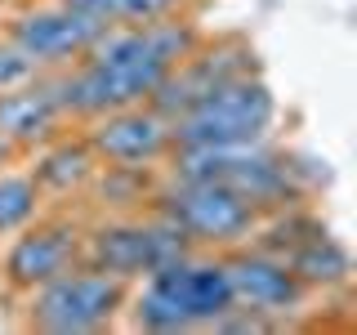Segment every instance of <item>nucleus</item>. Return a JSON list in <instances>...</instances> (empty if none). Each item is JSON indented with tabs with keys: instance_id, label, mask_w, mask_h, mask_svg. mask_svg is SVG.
Listing matches in <instances>:
<instances>
[{
	"instance_id": "1",
	"label": "nucleus",
	"mask_w": 357,
	"mask_h": 335,
	"mask_svg": "<svg viewBox=\"0 0 357 335\" xmlns=\"http://www.w3.org/2000/svg\"><path fill=\"white\" fill-rule=\"evenodd\" d=\"M197 50V31L188 22H130V27H112L89 45L85 67L72 76H59L63 112L76 117H103L116 107L148 103L156 85L174 72L188 54Z\"/></svg>"
},
{
	"instance_id": "2",
	"label": "nucleus",
	"mask_w": 357,
	"mask_h": 335,
	"mask_svg": "<svg viewBox=\"0 0 357 335\" xmlns=\"http://www.w3.org/2000/svg\"><path fill=\"white\" fill-rule=\"evenodd\" d=\"M232 308L237 299H232L228 268L178 255L148 273V286L139 290V304H134V322L148 331H192L219 327Z\"/></svg>"
},
{
	"instance_id": "3",
	"label": "nucleus",
	"mask_w": 357,
	"mask_h": 335,
	"mask_svg": "<svg viewBox=\"0 0 357 335\" xmlns=\"http://www.w3.org/2000/svg\"><path fill=\"white\" fill-rule=\"evenodd\" d=\"M277 117V98L250 72L232 76L192 98L170 121V139L178 148H219V143H255L264 139Z\"/></svg>"
},
{
	"instance_id": "4",
	"label": "nucleus",
	"mask_w": 357,
	"mask_h": 335,
	"mask_svg": "<svg viewBox=\"0 0 357 335\" xmlns=\"http://www.w3.org/2000/svg\"><path fill=\"white\" fill-rule=\"evenodd\" d=\"M121 299H126L121 277L103 273V268H63L59 277L36 286L31 322L40 331H59V335L98 331L103 322L116 318Z\"/></svg>"
},
{
	"instance_id": "5",
	"label": "nucleus",
	"mask_w": 357,
	"mask_h": 335,
	"mask_svg": "<svg viewBox=\"0 0 357 335\" xmlns=\"http://www.w3.org/2000/svg\"><path fill=\"white\" fill-rule=\"evenodd\" d=\"M165 219L188 241L228 246V241L250 237L259 206H250L237 188L219 184V179H178L174 193L165 197Z\"/></svg>"
},
{
	"instance_id": "6",
	"label": "nucleus",
	"mask_w": 357,
	"mask_h": 335,
	"mask_svg": "<svg viewBox=\"0 0 357 335\" xmlns=\"http://www.w3.org/2000/svg\"><path fill=\"white\" fill-rule=\"evenodd\" d=\"M188 255V237L170 219L161 223H121L89 237V264L112 277H143L152 268Z\"/></svg>"
},
{
	"instance_id": "7",
	"label": "nucleus",
	"mask_w": 357,
	"mask_h": 335,
	"mask_svg": "<svg viewBox=\"0 0 357 335\" xmlns=\"http://www.w3.org/2000/svg\"><path fill=\"white\" fill-rule=\"evenodd\" d=\"M107 31V22H98L94 14H81L72 5H54V9H31L9 22V40L18 50H27L40 67H59L72 59H85L89 45Z\"/></svg>"
},
{
	"instance_id": "8",
	"label": "nucleus",
	"mask_w": 357,
	"mask_h": 335,
	"mask_svg": "<svg viewBox=\"0 0 357 335\" xmlns=\"http://www.w3.org/2000/svg\"><path fill=\"white\" fill-rule=\"evenodd\" d=\"M170 143H174L170 121L156 107H143V103L103 112L98 126L89 130V148L98 156H107L112 165H121V170H139L143 161H156Z\"/></svg>"
},
{
	"instance_id": "9",
	"label": "nucleus",
	"mask_w": 357,
	"mask_h": 335,
	"mask_svg": "<svg viewBox=\"0 0 357 335\" xmlns=\"http://www.w3.org/2000/svg\"><path fill=\"white\" fill-rule=\"evenodd\" d=\"M223 268L232 282V299L245 304V313H290L304 295V282L273 255H241Z\"/></svg>"
},
{
	"instance_id": "10",
	"label": "nucleus",
	"mask_w": 357,
	"mask_h": 335,
	"mask_svg": "<svg viewBox=\"0 0 357 335\" xmlns=\"http://www.w3.org/2000/svg\"><path fill=\"white\" fill-rule=\"evenodd\" d=\"M76 260V228L67 223H50V228H31L14 241V251L5 255V273L14 286H31L59 277L63 268H72Z\"/></svg>"
},
{
	"instance_id": "11",
	"label": "nucleus",
	"mask_w": 357,
	"mask_h": 335,
	"mask_svg": "<svg viewBox=\"0 0 357 335\" xmlns=\"http://www.w3.org/2000/svg\"><path fill=\"white\" fill-rule=\"evenodd\" d=\"M63 117V94H59V76L54 81H27L18 89L0 94V134L9 143H36L54 130V121Z\"/></svg>"
},
{
	"instance_id": "12",
	"label": "nucleus",
	"mask_w": 357,
	"mask_h": 335,
	"mask_svg": "<svg viewBox=\"0 0 357 335\" xmlns=\"http://www.w3.org/2000/svg\"><path fill=\"white\" fill-rule=\"evenodd\" d=\"M290 273L299 277L304 286H335L349 277V251H344L335 237H326V232H312V237H304L290 251V260H282Z\"/></svg>"
},
{
	"instance_id": "13",
	"label": "nucleus",
	"mask_w": 357,
	"mask_h": 335,
	"mask_svg": "<svg viewBox=\"0 0 357 335\" xmlns=\"http://www.w3.org/2000/svg\"><path fill=\"white\" fill-rule=\"evenodd\" d=\"M89 174H94V148H89V143H59V148L45 152L40 165H36V184L54 188V193H72Z\"/></svg>"
},
{
	"instance_id": "14",
	"label": "nucleus",
	"mask_w": 357,
	"mask_h": 335,
	"mask_svg": "<svg viewBox=\"0 0 357 335\" xmlns=\"http://www.w3.org/2000/svg\"><path fill=\"white\" fill-rule=\"evenodd\" d=\"M63 5L81 9V14H94L98 22H156L165 18L178 0H63Z\"/></svg>"
},
{
	"instance_id": "15",
	"label": "nucleus",
	"mask_w": 357,
	"mask_h": 335,
	"mask_svg": "<svg viewBox=\"0 0 357 335\" xmlns=\"http://www.w3.org/2000/svg\"><path fill=\"white\" fill-rule=\"evenodd\" d=\"M40 206V184L27 174H0V232L22 228Z\"/></svg>"
},
{
	"instance_id": "16",
	"label": "nucleus",
	"mask_w": 357,
	"mask_h": 335,
	"mask_svg": "<svg viewBox=\"0 0 357 335\" xmlns=\"http://www.w3.org/2000/svg\"><path fill=\"white\" fill-rule=\"evenodd\" d=\"M36 76H40V63L31 59L27 50H18L14 40H0V94L36 81Z\"/></svg>"
},
{
	"instance_id": "17",
	"label": "nucleus",
	"mask_w": 357,
	"mask_h": 335,
	"mask_svg": "<svg viewBox=\"0 0 357 335\" xmlns=\"http://www.w3.org/2000/svg\"><path fill=\"white\" fill-rule=\"evenodd\" d=\"M9 156H14V143H9V139H5V134H0V165H5V161H9Z\"/></svg>"
}]
</instances>
